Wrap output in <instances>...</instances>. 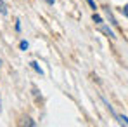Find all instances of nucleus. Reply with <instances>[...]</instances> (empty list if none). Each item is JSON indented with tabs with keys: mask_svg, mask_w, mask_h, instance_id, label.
<instances>
[{
	"mask_svg": "<svg viewBox=\"0 0 128 127\" xmlns=\"http://www.w3.org/2000/svg\"><path fill=\"white\" fill-rule=\"evenodd\" d=\"M22 125H31V127H35V125H36V122H33L31 118H24V122H22Z\"/></svg>",
	"mask_w": 128,
	"mask_h": 127,
	"instance_id": "obj_3",
	"label": "nucleus"
},
{
	"mask_svg": "<svg viewBox=\"0 0 128 127\" xmlns=\"http://www.w3.org/2000/svg\"><path fill=\"white\" fill-rule=\"evenodd\" d=\"M47 2H48V4H54V2H56V0H47Z\"/></svg>",
	"mask_w": 128,
	"mask_h": 127,
	"instance_id": "obj_9",
	"label": "nucleus"
},
{
	"mask_svg": "<svg viewBox=\"0 0 128 127\" xmlns=\"http://www.w3.org/2000/svg\"><path fill=\"white\" fill-rule=\"evenodd\" d=\"M92 19H94L95 24H102V18H100V16H97V14H94V16H92Z\"/></svg>",
	"mask_w": 128,
	"mask_h": 127,
	"instance_id": "obj_4",
	"label": "nucleus"
},
{
	"mask_svg": "<svg viewBox=\"0 0 128 127\" xmlns=\"http://www.w3.org/2000/svg\"><path fill=\"white\" fill-rule=\"evenodd\" d=\"M16 30H18V31H21V24H19V21H16Z\"/></svg>",
	"mask_w": 128,
	"mask_h": 127,
	"instance_id": "obj_7",
	"label": "nucleus"
},
{
	"mask_svg": "<svg viewBox=\"0 0 128 127\" xmlns=\"http://www.w3.org/2000/svg\"><path fill=\"white\" fill-rule=\"evenodd\" d=\"M30 64H31V68H33V70H35L36 73H40V75H43V70L40 68V66H38V63H36V61H31Z\"/></svg>",
	"mask_w": 128,
	"mask_h": 127,
	"instance_id": "obj_1",
	"label": "nucleus"
},
{
	"mask_svg": "<svg viewBox=\"0 0 128 127\" xmlns=\"http://www.w3.org/2000/svg\"><path fill=\"white\" fill-rule=\"evenodd\" d=\"M0 12H2V14H4V16H5V14H7V5H5V4H4V0H0Z\"/></svg>",
	"mask_w": 128,
	"mask_h": 127,
	"instance_id": "obj_2",
	"label": "nucleus"
},
{
	"mask_svg": "<svg viewBox=\"0 0 128 127\" xmlns=\"http://www.w3.org/2000/svg\"><path fill=\"white\" fill-rule=\"evenodd\" d=\"M123 12H125V14L128 16V5H125V7H123Z\"/></svg>",
	"mask_w": 128,
	"mask_h": 127,
	"instance_id": "obj_8",
	"label": "nucleus"
},
{
	"mask_svg": "<svg viewBox=\"0 0 128 127\" xmlns=\"http://www.w3.org/2000/svg\"><path fill=\"white\" fill-rule=\"evenodd\" d=\"M86 2H88V5H90L92 9H97V7H95V2H94V0H86Z\"/></svg>",
	"mask_w": 128,
	"mask_h": 127,
	"instance_id": "obj_6",
	"label": "nucleus"
},
{
	"mask_svg": "<svg viewBox=\"0 0 128 127\" xmlns=\"http://www.w3.org/2000/svg\"><path fill=\"white\" fill-rule=\"evenodd\" d=\"M19 49H21V51H26V49H28V42H26V40H21V44H19Z\"/></svg>",
	"mask_w": 128,
	"mask_h": 127,
	"instance_id": "obj_5",
	"label": "nucleus"
}]
</instances>
